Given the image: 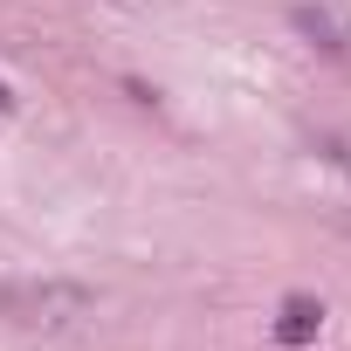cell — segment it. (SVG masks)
Returning a JSON list of instances; mask_svg holds the SVG:
<instances>
[{"instance_id":"6da1fadb","label":"cell","mask_w":351,"mask_h":351,"mask_svg":"<svg viewBox=\"0 0 351 351\" xmlns=\"http://www.w3.org/2000/svg\"><path fill=\"white\" fill-rule=\"evenodd\" d=\"M76 310H90V289L76 282H0V317L14 324H69Z\"/></svg>"},{"instance_id":"7a4b0ae2","label":"cell","mask_w":351,"mask_h":351,"mask_svg":"<svg viewBox=\"0 0 351 351\" xmlns=\"http://www.w3.org/2000/svg\"><path fill=\"white\" fill-rule=\"evenodd\" d=\"M289 21H296L303 42H317V49H330V56L351 49V14H344V8H324V0H317V8H296Z\"/></svg>"},{"instance_id":"3957f363","label":"cell","mask_w":351,"mask_h":351,"mask_svg":"<svg viewBox=\"0 0 351 351\" xmlns=\"http://www.w3.org/2000/svg\"><path fill=\"white\" fill-rule=\"evenodd\" d=\"M317 330H324V303H317V296H282V310H276V344L296 351V344H310Z\"/></svg>"},{"instance_id":"277c9868","label":"cell","mask_w":351,"mask_h":351,"mask_svg":"<svg viewBox=\"0 0 351 351\" xmlns=\"http://www.w3.org/2000/svg\"><path fill=\"white\" fill-rule=\"evenodd\" d=\"M14 110V90H8V76H0V117H8Z\"/></svg>"}]
</instances>
